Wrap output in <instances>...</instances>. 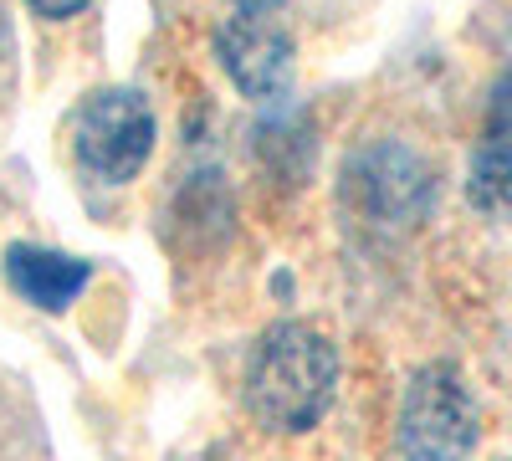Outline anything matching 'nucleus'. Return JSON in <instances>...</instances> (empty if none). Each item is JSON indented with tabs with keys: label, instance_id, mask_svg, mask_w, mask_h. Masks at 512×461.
Instances as JSON below:
<instances>
[{
	"label": "nucleus",
	"instance_id": "f257e3e1",
	"mask_svg": "<svg viewBox=\"0 0 512 461\" xmlns=\"http://www.w3.org/2000/svg\"><path fill=\"white\" fill-rule=\"evenodd\" d=\"M338 385V354L323 333L277 323L246 364V405L267 431H308Z\"/></svg>",
	"mask_w": 512,
	"mask_h": 461
},
{
	"label": "nucleus",
	"instance_id": "f03ea898",
	"mask_svg": "<svg viewBox=\"0 0 512 461\" xmlns=\"http://www.w3.org/2000/svg\"><path fill=\"white\" fill-rule=\"evenodd\" d=\"M482 415L466 380L451 364H425L400 400V456L405 461H466Z\"/></svg>",
	"mask_w": 512,
	"mask_h": 461
},
{
	"label": "nucleus",
	"instance_id": "7ed1b4c3",
	"mask_svg": "<svg viewBox=\"0 0 512 461\" xmlns=\"http://www.w3.org/2000/svg\"><path fill=\"white\" fill-rule=\"evenodd\" d=\"M72 139H77L82 170H93L108 185H123L144 170V159L154 149V113L139 93L108 88L82 103Z\"/></svg>",
	"mask_w": 512,
	"mask_h": 461
},
{
	"label": "nucleus",
	"instance_id": "20e7f679",
	"mask_svg": "<svg viewBox=\"0 0 512 461\" xmlns=\"http://www.w3.org/2000/svg\"><path fill=\"white\" fill-rule=\"evenodd\" d=\"M216 57L246 98H277L292 82V36L262 6H241L216 31Z\"/></svg>",
	"mask_w": 512,
	"mask_h": 461
},
{
	"label": "nucleus",
	"instance_id": "39448f33",
	"mask_svg": "<svg viewBox=\"0 0 512 461\" xmlns=\"http://www.w3.org/2000/svg\"><path fill=\"white\" fill-rule=\"evenodd\" d=\"M466 195L482 216L512 221V77L497 82L492 108H487V134L472 154V175H466Z\"/></svg>",
	"mask_w": 512,
	"mask_h": 461
},
{
	"label": "nucleus",
	"instance_id": "423d86ee",
	"mask_svg": "<svg viewBox=\"0 0 512 461\" xmlns=\"http://www.w3.org/2000/svg\"><path fill=\"white\" fill-rule=\"evenodd\" d=\"M6 277L26 303L62 313L82 287H88L93 267L82 257H62V251H41V246H11L6 251Z\"/></svg>",
	"mask_w": 512,
	"mask_h": 461
},
{
	"label": "nucleus",
	"instance_id": "0eeeda50",
	"mask_svg": "<svg viewBox=\"0 0 512 461\" xmlns=\"http://www.w3.org/2000/svg\"><path fill=\"white\" fill-rule=\"evenodd\" d=\"M26 6L36 11V16H47V21H67V16H77L88 0H26Z\"/></svg>",
	"mask_w": 512,
	"mask_h": 461
},
{
	"label": "nucleus",
	"instance_id": "6e6552de",
	"mask_svg": "<svg viewBox=\"0 0 512 461\" xmlns=\"http://www.w3.org/2000/svg\"><path fill=\"white\" fill-rule=\"evenodd\" d=\"M241 6H262V11H277L282 0H241Z\"/></svg>",
	"mask_w": 512,
	"mask_h": 461
},
{
	"label": "nucleus",
	"instance_id": "1a4fd4ad",
	"mask_svg": "<svg viewBox=\"0 0 512 461\" xmlns=\"http://www.w3.org/2000/svg\"><path fill=\"white\" fill-rule=\"evenodd\" d=\"M0 41H6V16H0Z\"/></svg>",
	"mask_w": 512,
	"mask_h": 461
}]
</instances>
